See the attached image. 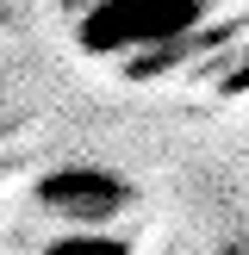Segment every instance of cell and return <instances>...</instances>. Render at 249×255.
Segmentation results:
<instances>
[{
    "label": "cell",
    "mask_w": 249,
    "mask_h": 255,
    "mask_svg": "<svg viewBox=\"0 0 249 255\" xmlns=\"http://www.w3.org/2000/svg\"><path fill=\"white\" fill-rule=\"evenodd\" d=\"M212 19V0H94L75 12L81 56H156Z\"/></svg>",
    "instance_id": "obj_1"
},
{
    "label": "cell",
    "mask_w": 249,
    "mask_h": 255,
    "mask_svg": "<svg viewBox=\"0 0 249 255\" xmlns=\"http://www.w3.org/2000/svg\"><path fill=\"white\" fill-rule=\"evenodd\" d=\"M31 199L44 218H62L75 224V231H100V224H112L119 212H131L137 187L124 181V174L100 168V162H62V168L37 174L31 181Z\"/></svg>",
    "instance_id": "obj_2"
},
{
    "label": "cell",
    "mask_w": 249,
    "mask_h": 255,
    "mask_svg": "<svg viewBox=\"0 0 249 255\" xmlns=\"http://www.w3.org/2000/svg\"><path fill=\"white\" fill-rule=\"evenodd\" d=\"M44 255H131V243H119V237H100V231H69V237H56Z\"/></svg>",
    "instance_id": "obj_3"
},
{
    "label": "cell",
    "mask_w": 249,
    "mask_h": 255,
    "mask_svg": "<svg viewBox=\"0 0 249 255\" xmlns=\"http://www.w3.org/2000/svg\"><path fill=\"white\" fill-rule=\"evenodd\" d=\"M224 87H231V94H237V87H249V62H243V69H231V81H224Z\"/></svg>",
    "instance_id": "obj_4"
},
{
    "label": "cell",
    "mask_w": 249,
    "mask_h": 255,
    "mask_svg": "<svg viewBox=\"0 0 249 255\" xmlns=\"http://www.w3.org/2000/svg\"><path fill=\"white\" fill-rule=\"evenodd\" d=\"M62 6H69V12H87V6H94V0H62Z\"/></svg>",
    "instance_id": "obj_5"
}]
</instances>
